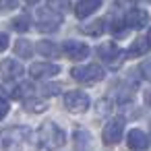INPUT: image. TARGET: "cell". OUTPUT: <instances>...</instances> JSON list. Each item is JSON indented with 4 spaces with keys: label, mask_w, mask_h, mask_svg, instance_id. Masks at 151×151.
<instances>
[{
    "label": "cell",
    "mask_w": 151,
    "mask_h": 151,
    "mask_svg": "<svg viewBox=\"0 0 151 151\" xmlns=\"http://www.w3.org/2000/svg\"><path fill=\"white\" fill-rule=\"evenodd\" d=\"M122 134H124V118L116 116V118H112V120L104 126L101 139H104L106 145H116V143H120Z\"/></svg>",
    "instance_id": "cell-5"
},
{
    "label": "cell",
    "mask_w": 151,
    "mask_h": 151,
    "mask_svg": "<svg viewBox=\"0 0 151 151\" xmlns=\"http://www.w3.org/2000/svg\"><path fill=\"white\" fill-rule=\"evenodd\" d=\"M149 40H147V35L145 37H137L134 42H132V46L128 48V56L130 58H137V56H143L147 50H149Z\"/></svg>",
    "instance_id": "cell-15"
},
{
    "label": "cell",
    "mask_w": 151,
    "mask_h": 151,
    "mask_svg": "<svg viewBox=\"0 0 151 151\" xmlns=\"http://www.w3.org/2000/svg\"><path fill=\"white\" fill-rule=\"evenodd\" d=\"M6 48H9V35L0 33V52H4Z\"/></svg>",
    "instance_id": "cell-27"
},
{
    "label": "cell",
    "mask_w": 151,
    "mask_h": 151,
    "mask_svg": "<svg viewBox=\"0 0 151 151\" xmlns=\"http://www.w3.org/2000/svg\"><path fill=\"white\" fill-rule=\"evenodd\" d=\"M58 17H60V15L54 13L52 9L40 11V13H37V29H40L42 33H52V31H56V29L60 27V21H62V19H58Z\"/></svg>",
    "instance_id": "cell-6"
},
{
    "label": "cell",
    "mask_w": 151,
    "mask_h": 151,
    "mask_svg": "<svg viewBox=\"0 0 151 151\" xmlns=\"http://www.w3.org/2000/svg\"><path fill=\"white\" fill-rule=\"evenodd\" d=\"M126 143H128V147H130L132 151H143V149H147L149 139H147V134H145L143 130L132 128V130L128 132V137H126Z\"/></svg>",
    "instance_id": "cell-11"
},
{
    "label": "cell",
    "mask_w": 151,
    "mask_h": 151,
    "mask_svg": "<svg viewBox=\"0 0 151 151\" xmlns=\"http://www.w3.org/2000/svg\"><path fill=\"white\" fill-rule=\"evenodd\" d=\"M9 110H11V104H9L4 97H0V120H2V118H6Z\"/></svg>",
    "instance_id": "cell-25"
},
{
    "label": "cell",
    "mask_w": 151,
    "mask_h": 151,
    "mask_svg": "<svg viewBox=\"0 0 151 151\" xmlns=\"http://www.w3.org/2000/svg\"><path fill=\"white\" fill-rule=\"evenodd\" d=\"M81 31H83L85 35H91V37H95V35H101V31H104V19H95L93 23H89V25H83V27H81Z\"/></svg>",
    "instance_id": "cell-17"
},
{
    "label": "cell",
    "mask_w": 151,
    "mask_h": 151,
    "mask_svg": "<svg viewBox=\"0 0 151 151\" xmlns=\"http://www.w3.org/2000/svg\"><path fill=\"white\" fill-rule=\"evenodd\" d=\"M120 48L114 44V42H106V44H101L99 48H97V56L101 58V60H106V62H114L118 56H120Z\"/></svg>",
    "instance_id": "cell-13"
},
{
    "label": "cell",
    "mask_w": 151,
    "mask_h": 151,
    "mask_svg": "<svg viewBox=\"0 0 151 151\" xmlns=\"http://www.w3.org/2000/svg\"><path fill=\"white\" fill-rule=\"evenodd\" d=\"M6 93L15 99H29V95L33 93V87L29 83H19V85H13V87H4Z\"/></svg>",
    "instance_id": "cell-14"
},
{
    "label": "cell",
    "mask_w": 151,
    "mask_h": 151,
    "mask_svg": "<svg viewBox=\"0 0 151 151\" xmlns=\"http://www.w3.org/2000/svg\"><path fill=\"white\" fill-rule=\"evenodd\" d=\"M35 50H37L42 56H46V58H56V56H60V52H62V48H58L54 42H40V44L35 46Z\"/></svg>",
    "instance_id": "cell-16"
},
{
    "label": "cell",
    "mask_w": 151,
    "mask_h": 151,
    "mask_svg": "<svg viewBox=\"0 0 151 151\" xmlns=\"http://www.w3.org/2000/svg\"><path fill=\"white\" fill-rule=\"evenodd\" d=\"M70 77L79 83L91 85V83H99L104 79V68L97 64H87V66H75L70 70Z\"/></svg>",
    "instance_id": "cell-3"
},
{
    "label": "cell",
    "mask_w": 151,
    "mask_h": 151,
    "mask_svg": "<svg viewBox=\"0 0 151 151\" xmlns=\"http://www.w3.org/2000/svg\"><path fill=\"white\" fill-rule=\"evenodd\" d=\"M46 108H48V104L42 99H27L25 101V110H29V112H44Z\"/></svg>",
    "instance_id": "cell-21"
},
{
    "label": "cell",
    "mask_w": 151,
    "mask_h": 151,
    "mask_svg": "<svg viewBox=\"0 0 151 151\" xmlns=\"http://www.w3.org/2000/svg\"><path fill=\"white\" fill-rule=\"evenodd\" d=\"M13 29L15 31H19V33H25V31H29V27H31V19L27 17V15H19V17H15L13 19Z\"/></svg>",
    "instance_id": "cell-19"
},
{
    "label": "cell",
    "mask_w": 151,
    "mask_h": 151,
    "mask_svg": "<svg viewBox=\"0 0 151 151\" xmlns=\"http://www.w3.org/2000/svg\"><path fill=\"white\" fill-rule=\"evenodd\" d=\"M97 114H99V116H108V114H112V101H108V99H99V101H97Z\"/></svg>",
    "instance_id": "cell-22"
},
{
    "label": "cell",
    "mask_w": 151,
    "mask_h": 151,
    "mask_svg": "<svg viewBox=\"0 0 151 151\" xmlns=\"http://www.w3.org/2000/svg\"><path fill=\"white\" fill-rule=\"evenodd\" d=\"M62 52L66 54V58H70V60H75V62H81V60H85V58L91 54V52H89V46L83 44V42H77V40L64 42V44H62Z\"/></svg>",
    "instance_id": "cell-7"
},
{
    "label": "cell",
    "mask_w": 151,
    "mask_h": 151,
    "mask_svg": "<svg viewBox=\"0 0 151 151\" xmlns=\"http://www.w3.org/2000/svg\"><path fill=\"white\" fill-rule=\"evenodd\" d=\"M58 73H60V66L50 62H33L29 66V75L33 79H50V77H56Z\"/></svg>",
    "instance_id": "cell-8"
},
{
    "label": "cell",
    "mask_w": 151,
    "mask_h": 151,
    "mask_svg": "<svg viewBox=\"0 0 151 151\" xmlns=\"http://www.w3.org/2000/svg\"><path fill=\"white\" fill-rule=\"evenodd\" d=\"M29 126H9L0 130V149L2 151H21L31 139Z\"/></svg>",
    "instance_id": "cell-2"
},
{
    "label": "cell",
    "mask_w": 151,
    "mask_h": 151,
    "mask_svg": "<svg viewBox=\"0 0 151 151\" xmlns=\"http://www.w3.org/2000/svg\"><path fill=\"white\" fill-rule=\"evenodd\" d=\"M145 2H151V0H145Z\"/></svg>",
    "instance_id": "cell-31"
},
{
    "label": "cell",
    "mask_w": 151,
    "mask_h": 151,
    "mask_svg": "<svg viewBox=\"0 0 151 151\" xmlns=\"http://www.w3.org/2000/svg\"><path fill=\"white\" fill-rule=\"evenodd\" d=\"M42 91H44V95H48V97H50V95H58L62 89H60V85L50 83V85H44V89H42Z\"/></svg>",
    "instance_id": "cell-24"
},
{
    "label": "cell",
    "mask_w": 151,
    "mask_h": 151,
    "mask_svg": "<svg viewBox=\"0 0 151 151\" xmlns=\"http://www.w3.org/2000/svg\"><path fill=\"white\" fill-rule=\"evenodd\" d=\"M64 143H66V134L56 122H52V120L42 122V126L37 128V145H40V149L56 151V149H62Z\"/></svg>",
    "instance_id": "cell-1"
},
{
    "label": "cell",
    "mask_w": 151,
    "mask_h": 151,
    "mask_svg": "<svg viewBox=\"0 0 151 151\" xmlns=\"http://www.w3.org/2000/svg\"><path fill=\"white\" fill-rule=\"evenodd\" d=\"M15 54H17L19 58H29V56L33 54V46H31V42H27V40H19V42L15 44Z\"/></svg>",
    "instance_id": "cell-18"
},
{
    "label": "cell",
    "mask_w": 151,
    "mask_h": 151,
    "mask_svg": "<svg viewBox=\"0 0 151 151\" xmlns=\"http://www.w3.org/2000/svg\"><path fill=\"white\" fill-rule=\"evenodd\" d=\"M145 101H147V106L151 108V89H149V91L145 93Z\"/></svg>",
    "instance_id": "cell-28"
},
{
    "label": "cell",
    "mask_w": 151,
    "mask_h": 151,
    "mask_svg": "<svg viewBox=\"0 0 151 151\" xmlns=\"http://www.w3.org/2000/svg\"><path fill=\"white\" fill-rule=\"evenodd\" d=\"M25 2H29V4H35V2H40V0H25Z\"/></svg>",
    "instance_id": "cell-30"
},
{
    "label": "cell",
    "mask_w": 151,
    "mask_h": 151,
    "mask_svg": "<svg viewBox=\"0 0 151 151\" xmlns=\"http://www.w3.org/2000/svg\"><path fill=\"white\" fill-rule=\"evenodd\" d=\"M23 66L17 62V60H13V58H6V60H2L0 62V77H2L4 81H15V79H19L21 75H23Z\"/></svg>",
    "instance_id": "cell-9"
},
{
    "label": "cell",
    "mask_w": 151,
    "mask_h": 151,
    "mask_svg": "<svg viewBox=\"0 0 151 151\" xmlns=\"http://www.w3.org/2000/svg\"><path fill=\"white\" fill-rule=\"evenodd\" d=\"M124 21H126V25L130 29H143L149 23V13L143 11V9H130L126 13V19Z\"/></svg>",
    "instance_id": "cell-10"
},
{
    "label": "cell",
    "mask_w": 151,
    "mask_h": 151,
    "mask_svg": "<svg viewBox=\"0 0 151 151\" xmlns=\"http://www.w3.org/2000/svg\"><path fill=\"white\" fill-rule=\"evenodd\" d=\"M48 9H52L58 15H64L70 11V2L68 0H48Z\"/></svg>",
    "instance_id": "cell-20"
},
{
    "label": "cell",
    "mask_w": 151,
    "mask_h": 151,
    "mask_svg": "<svg viewBox=\"0 0 151 151\" xmlns=\"http://www.w3.org/2000/svg\"><path fill=\"white\" fill-rule=\"evenodd\" d=\"M99 6H101V0H79L75 6V15H77V19H85V17L93 15Z\"/></svg>",
    "instance_id": "cell-12"
},
{
    "label": "cell",
    "mask_w": 151,
    "mask_h": 151,
    "mask_svg": "<svg viewBox=\"0 0 151 151\" xmlns=\"http://www.w3.org/2000/svg\"><path fill=\"white\" fill-rule=\"evenodd\" d=\"M139 70H141V75H143V79L151 83V58H149V60H145V62H143V64L139 66Z\"/></svg>",
    "instance_id": "cell-23"
},
{
    "label": "cell",
    "mask_w": 151,
    "mask_h": 151,
    "mask_svg": "<svg viewBox=\"0 0 151 151\" xmlns=\"http://www.w3.org/2000/svg\"><path fill=\"white\" fill-rule=\"evenodd\" d=\"M89 104H91V99H89V95L85 93V91H68V93H64V106H66V110L68 112H73V114H83V112H87L89 110Z\"/></svg>",
    "instance_id": "cell-4"
},
{
    "label": "cell",
    "mask_w": 151,
    "mask_h": 151,
    "mask_svg": "<svg viewBox=\"0 0 151 151\" xmlns=\"http://www.w3.org/2000/svg\"><path fill=\"white\" fill-rule=\"evenodd\" d=\"M17 6V0H0V11H11Z\"/></svg>",
    "instance_id": "cell-26"
},
{
    "label": "cell",
    "mask_w": 151,
    "mask_h": 151,
    "mask_svg": "<svg viewBox=\"0 0 151 151\" xmlns=\"http://www.w3.org/2000/svg\"><path fill=\"white\" fill-rule=\"evenodd\" d=\"M147 40H149V44H151V27H149V31H147Z\"/></svg>",
    "instance_id": "cell-29"
}]
</instances>
